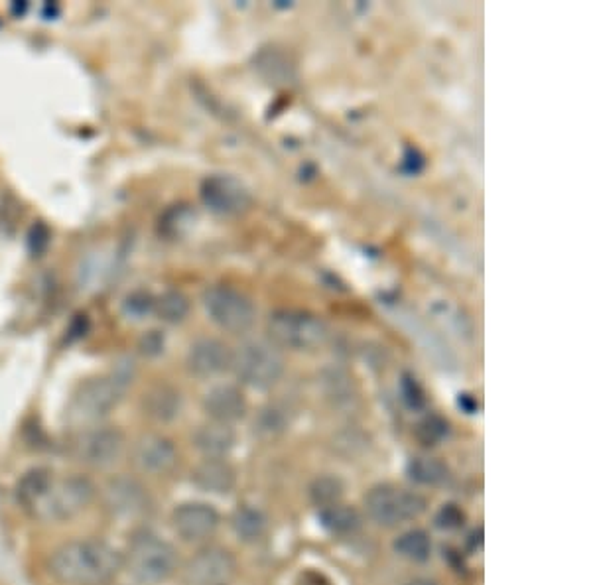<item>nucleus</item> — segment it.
<instances>
[{"label": "nucleus", "instance_id": "1", "mask_svg": "<svg viewBox=\"0 0 591 585\" xmlns=\"http://www.w3.org/2000/svg\"><path fill=\"white\" fill-rule=\"evenodd\" d=\"M123 570V554L99 538L62 544L50 558V574L64 585L111 584Z\"/></svg>", "mask_w": 591, "mask_h": 585}, {"label": "nucleus", "instance_id": "2", "mask_svg": "<svg viewBox=\"0 0 591 585\" xmlns=\"http://www.w3.org/2000/svg\"><path fill=\"white\" fill-rule=\"evenodd\" d=\"M134 375V363L125 361L115 365L113 373L85 381L71 398L69 416L83 424H95L107 418L123 402Z\"/></svg>", "mask_w": 591, "mask_h": 585}, {"label": "nucleus", "instance_id": "3", "mask_svg": "<svg viewBox=\"0 0 591 585\" xmlns=\"http://www.w3.org/2000/svg\"><path fill=\"white\" fill-rule=\"evenodd\" d=\"M95 497L97 487L89 477L67 475L60 479L54 475L42 497L26 511L42 522H66L87 511Z\"/></svg>", "mask_w": 591, "mask_h": 585}, {"label": "nucleus", "instance_id": "4", "mask_svg": "<svg viewBox=\"0 0 591 585\" xmlns=\"http://www.w3.org/2000/svg\"><path fill=\"white\" fill-rule=\"evenodd\" d=\"M123 568L136 584H164L178 570V552L170 542L154 534H140L123 556Z\"/></svg>", "mask_w": 591, "mask_h": 585}, {"label": "nucleus", "instance_id": "5", "mask_svg": "<svg viewBox=\"0 0 591 585\" xmlns=\"http://www.w3.org/2000/svg\"><path fill=\"white\" fill-rule=\"evenodd\" d=\"M266 335L274 347H284L292 351H310L326 343L328 325L320 316L308 310L282 308L268 316Z\"/></svg>", "mask_w": 591, "mask_h": 585}, {"label": "nucleus", "instance_id": "6", "mask_svg": "<svg viewBox=\"0 0 591 585\" xmlns=\"http://www.w3.org/2000/svg\"><path fill=\"white\" fill-rule=\"evenodd\" d=\"M231 371L235 377L255 390L272 389L284 375V359L270 341H245L233 351Z\"/></svg>", "mask_w": 591, "mask_h": 585}, {"label": "nucleus", "instance_id": "7", "mask_svg": "<svg viewBox=\"0 0 591 585\" xmlns=\"http://www.w3.org/2000/svg\"><path fill=\"white\" fill-rule=\"evenodd\" d=\"M207 318L223 331L245 333L257 320V308L253 300L233 286H211L201 296Z\"/></svg>", "mask_w": 591, "mask_h": 585}, {"label": "nucleus", "instance_id": "8", "mask_svg": "<svg viewBox=\"0 0 591 585\" xmlns=\"http://www.w3.org/2000/svg\"><path fill=\"white\" fill-rule=\"evenodd\" d=\"M125 452L127 438L115 426H91L71 442V455L89 469H109L121 461Z\"/></svg>", "mask_w": 591, "mask_h": 585}, {"label": "nucleus", "instance_id": "9", "mask_svg": "<svg viewBox=\"0 0 591 585\" xmlns=\"http://www.w3.org/2000/svg\"><path fill=\"white\" fill-rule=\"evenodd\" d=\"M365 509L379 526L393 528L418 519L426 511V499L414 491L394 485H379L365 497Z\"/></svg>", "mask_w": 591, "mask_h": 585}, {"label": "nucleus", "instance_id": "10", "mask_svg": "<svg viewBox=\"0 0 591 585\" xmlns=\"http://www.w3.org/2000/svg\"><path fill=\"white\" fill-rule=\"evenodd\" d=\"M201 203L219 217H237L249 211L251 190L233 174H211L199 186Z\"/></svg>", "mask_w": 591, "mask_h": 585}, {"label": "nucleus", "instance_id": "11", "mask_svg": "<svg viewBox=\"0 0 591 585\" xmlns=\"http://www.w3.org/2000/svg\"><path fill=\"white\" fill-rule=\"evenodd\" d=\"M103 505L115 519L134 520L150 511V495L144 485L132 477H113L105 483Z\"/></svg>", "mask_w": 591, "mask_h": 585}, {"label": "nucleus", "instance_id": "12", "mask_svg": "<svg viewBox=\"0 0 591 585\" xmlns=\"http://www.w3.org/2000/svg\"><path fill=\"white\" fill-rule=\"evenodd\" d=\"M237 572V562L233 554L219 546H207L184 568L186 585H227Z\"/></svg>", "mask_w": 591, "mask_h": 585}, {"label": "nucleus", "instance_id": "13", "mask_svg": "<svg viewBox=\"0 0 591 585\" xmlns=\"http://www.w3.org/2000/svg\"><path fill=\"white\" fill-rule=\"evenodd\" d=\"M233 351L217 337H199L186 355V367L196 379H215L231 369Z\"/></svg>", "mask_w": 591, "mask_h": 585}, {"label": "nucleus", "instance_id": "14", "mask_svg": "<svg viewBox=\"0 0 591 585\" xmlns=\"http://www.w3.org/2000/svg\"><path fill=\"white\" fill-rule=\"evenodd\" d=\"M134 467L144 475H168L178 465L174 442L162 434H146L138 438L131 455Z\"/></svg>", "mask_w": 591, "mask_h": 585}, {"label": "nucleus", "instance_id": "15", "mask_svg": "<svg viewBox=\"0 0 591 585\" xmlns=\"http://www.w3.org/2000/svg\"><path fill=\"white\" fill-rule=\"evenodd\" d=\"M219 513L207 503H184L174 509L172 526L186 542H201L219 528Z\"/></svg>", "mask_w": 591, "mask_h": 585}, {"label": "nucleus", "instance_id": "16", "mask_svg": "<svg viewBox=\"0 0 591 585\" xmlns=\"http://www.w3.org/2000/svg\"><path fill=\"white\" fill-rule=\"evenodd\" d=\"M201 406L211 422H221L229 426L243 420L249 408L243 390L237 389L235 385H217L207 390Z\"/></svg>", "mask_w": 591, "mask_h": 585}, {"label": "nucleus", "instance_id": "17", "mask_svg": "<svg viewBox=\"0 0 591 585\" xmlns=\"http://www.w3.org/2000/svg\"><path fill=\"white\" fill-rule=\"evenodd\" d=\"M192 483L209 495H227L237 485V473L227 459H203L192 471Z\"/></svg>", "mask_w": 591, "mask_h": 585}, {"label": "nucleus", "instance_id": "18", "mask_svg": "<svg viewBox=\"0 0 591 585\" xmlns=\"http://www.w3.org/2000/svg\"><path fill=\"white\" fill-rule=\"evenodd\" d=\"M142 410L150 420L158 424H170L180 418L184 410L182 392L172 385H156L144 392Z\"/></svg>", "mask_w": 591, "mask_h": 585}, {"label": "nucleus", "instance_id": "19", "mask_svg": "<svg viewBox=\"0 0 591 585\" xmlns=\"http://www.w3.org/2000/svg\"><path fill=\"white\" fill-rule=\"evenodd\" d=\"M237 444V432L229 424L205 422L194 434V446L205 459H225Z\"/></svg>", "mask_w": 591, "mask_h": 585}, {"label": "nucleus", "instance_id": "20", "mask_svg": "<svg viewBox=\"0 0 591 585\" xmlns=\"http://www.w3.org/2000/svg\"><path fill=\"white\" fill-rule=\"evenodd\" d=\"M190 310V298L182 290H166L160 296H156L154 316L164 324H184L190 316Z\"/></svg>", "mask_w": 591, "mask_h": 585}, {"label": "nucleus", "instance_id": "21", "mask_svg": "<svg viewBox=\"0 0 591 585\" xmlns=\"http://www.w3.org/2000/svg\"><path fill=\"white\" fill-rule=\"evenodd\" d=\"M231 528L239 540L257 542L266 534L268 519L261 509L245 505L231 515Z\"/></svg>", "mask_w": 591, "mask_h": 585}, {"label": "nucleus", "instance_id": "22", "mask_svg": "<svg viewBox=\"0 0 591 585\" xmlns=\"http://www.w3.org/2000/svg\"><path fill=\"white\" fill-rule=\"evenodd\" d=\"M408 475L412 481L426 485V487H436L448 481L450 477V469L444 461H440L438 457H430V455H420L410 459L408 463Z\"/></svg>", "mask_w": 591, "mask_h": 585}, {"label": "nucleus", "instance_id": "23", "mask_svg": "<svg viewBox=\"0 0 591 585\" xmlns=\"http://www.w3.org/2000/svg\"><path fill=\"white\" fill-rule=\"evenodd\" d=\"M52 479H54V473L50 469H46V467L30 469L18 481V487H16V497H18L20 505L24 509H30L42 497V493L48 489Z\"/></svg>", "mask_w": 591, "mask_h": 585}, {"label": "nucleus", "instance_id": "24", "mask_svg": "<svg viewBox=\"0 0 591 585\" xmlns=\"http://www.w3.org/2000/svg\"><path fill=\"white\" fill-rule=\"evenodd\" d=\"M288 426H290L288 408L278 402H270L263 406L255 418V432L261 438H276L284 434Z\"/></svg>", "mask_w": 591, "mask_h": 585}, {"label": "nucleus", "instance_id": "25", "mask_svg": "<svg viewBox=\"0 0 591 585\" xmlns=\"http://www.w3.org/2000/svg\"><path fill=\"white\" fill-rule=\"evenodd\" d=\"M394 550L410 562H426L432 554V540L424 530L414 528L396 538Z\"/></svg>", "mask_w": 591, "mask_h": 585}, {"label": "nucleus", "instance_id": "26", "mask_svg": "<svg viewBox=\"0 0 591 585\" xmlns=\"http://www.w3.org/2000/svg\"><path fill=\"white\" fill-rule=\"evenodd\" d=\"M320 520L333 534H349L361 526L359 513L347 505H341V503L331 505L328 509H322Z\"/></svg>", "mask_w": 591, "mask_h": 585}, {"label": "nucleus", "instance_id": "27", "mask_svg": "<svg viewBox=\"0 0 591 585\" xmlns=\"http://www.w3.org/2000/svg\"><path fill=\"white\" fill-rule=\"evenodd\" d=\"M255 67L270 83H288L294 73V65L288 64V60L276 50H263L255 60Z\"/></svg>", "mask_w": 591, "mask_h": 585}, {"label": "nucleus", "instance_id": "28", "mask_svg": "<svg viewBox=\"0 0 591 585\" xmlns=\"http://www.w3.org/2000/svg\"><path fill=\"white\" fill-rule=\"evenodd\" d=\"M310 495H312V501L320 507V511L328 509L331 505L341 503L343 483L333 475L318 477L310 487Z\"/></svg>", "mask_w": 591, "mask_h": 585}, {"label": "nucleus", "instance_id": "29", "mask_svg": "<svg viewBox=\"0 0 591 585\" xmlns=\"http://www.w3.org/2000/svg\"><path fill=\"white\" fill-rule=\"evenodd\" d=\"M154 304H156L154 294L146 290H134L123 300V314L129 320L140 322V320H146L150 314H154Z\"/></svg>", "mask_w": 591, "mask_h": 585}, {"label": "nucleus", "instance_id": "30", "mask_svg": "<svg viewBox=\"0 0 591 585\" xmlns=\"http://www.w3.org/2000/svg\"><path fill=\"white\" fill-rule=\"evenodd\" d=\"M448 432H450V424H448V420H444V418L438 416V414H430V416H426V418L418 424V428H416V436H418V440H420L424 446H436V444H440V442L448 436Z\"/></svg>", "mask_w": 591, "mask_h": 585}, {"label": "nucleus", "instance_id": "31", "mask_svg": "<svg viewBox=\"0 0 591 585\" xmlns=\"http://www.w3.org/2000/svg\"><path fill=\"white\" fill-rule=\"evenodd\" d=\"M164 349H166V337L158 329H150V331L142 333V337L138 339V351H140V355H144L148 359L162 355Z\"/></svg>", "mask_w": 591, "mask_h": 585}, {"label": "nucleus", "instance_id": "32", "mask_svg": "<svg viewBox=\"0 0 591 585\" xmlns=\"http://www.w3.org/2000/svg\"><path fill=\"white\" fill-rule=\"evenodd\" d=\"M400 394L410 410H420L424 406V390L412 375H404L400 381Z\"/></svg>", "mask_w": 591, "mask_h": 585}, {"label": "nucleus", "instance_id": "33", "mask_svg": "<svg viewBox=\"0 0 591 585\" xmlns=\"http://www.w3.org/2000/svg\"><path fill=\"white\" fill-rule=\"evenodd\" d=\"M465 520V515L458 505H444L436 513V526L442 530H458Z\"/></svg>", "mask_w": 591, "mask_h": 585}, {"label": "nucleus", "instance_id": "34", "mask_svg": "<svg viewBox=\"0 0 591 585\" xmlns=\"http://www.w3.org/2000/svg\"><path fill=\"white\" fill-rule=\"evenodd\" d=\"M424 156L420 154L418 148H406L404 156H402V170L408 174H418L424 168Z\"/></svg>", "mask_w": 591, "mask_h": 585}, {"label": "nucleus", "instance_id": "35", "mask_svg": "<svg viewBox=\"0 0 591 585\" xmlns=\"http://www.w3.org/2000/svg\"><path fill=\"white\" fill-rule=\"evenodd\" d=\"M406 585H438L434 580H428V578H416V580H412L410 584Z\"/></svg>", "mask_w": 591, "mask_h": 585}, {"label": "nucleus", "instance_id": "36", "mask_svg": "<svg viewBox=\"0 0 591 585\" xmlns=\"http://www.w3.org/2000/svg\"><path fill=\"white\" fill-rule=\"evenodd\" d=\"M105 585H111V584H105Z\"/></svg>", "mask_w": 591, "mask_h": 585}]
</instances>
